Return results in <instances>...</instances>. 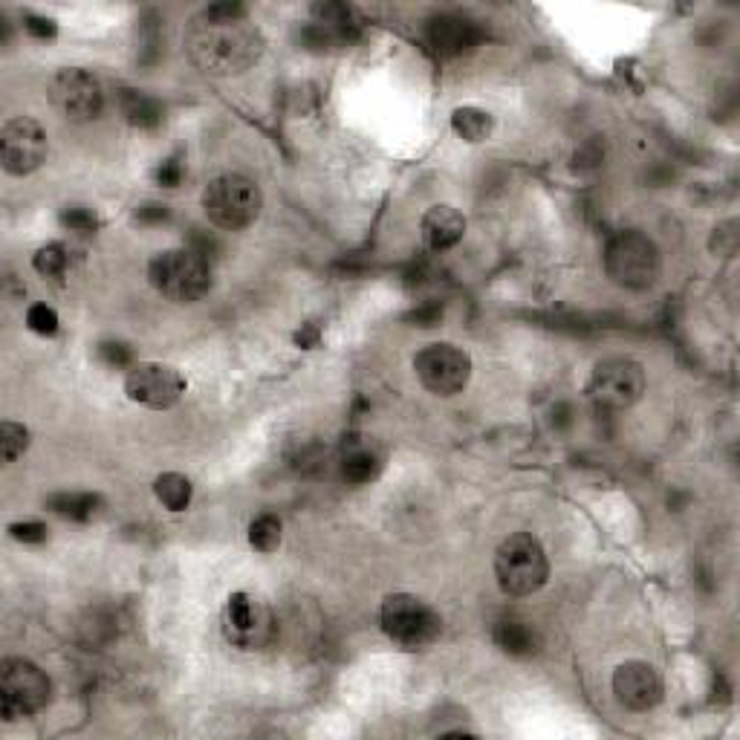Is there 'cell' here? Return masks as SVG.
I'll return each mask as SVG.
<instances>
[{
    "instance_id": "cell-2",
    "label": "cell",
    "mask_w": 740,
    "mask_h": 740,
    "mask_svg": "<svg viewBox=\"0 0 740 740\" xmlns=\"http://www.w3.org/2000/svg\"><path fill=\"white\" fill-rule=\"evenodd\" d=\"M660 250L648 234L625 229L604 243V273L616 287L648 290L660 278Z\"/></svg>"
},
{
    "instance_id": "cell-29",
    "label": "cell",
    "mask_w": 740,
    "mask_h": 740,
    "mask_svg": "<svg viewBox=\"0 0 740 740\" xmlns=\"http://www.w3.org/2000/svg\"><path fill=\"white\" fill-rule=\"evenodd\" d=\"M185 177V165L180 157H169V160H162L157 169H153V180L162 188H177Z\"/></svg>"
},
{
    "instance_id": "cell-13",
    "label": "cell",
    "mask_w": 740,
    "mask_h": 740,
    "mask_svg": "<svg viewBox=\"0 0 740 740\" xmlns=\"http://www.w3.org/2000/svg\"><path fill=\"white\" fill-rule=\"evenodd\" d=\"M49 102L65 119L70 122H90L96 119L105 105V93L88 70L67 67L56 79L49 81Z\"/></svg>"
},
{
    "instance_id": "cell-12",
    "label": "cell",
    "mask_w": 740,
    "mask_h": 740,
    "mask_svg": "<svg viewBox=\"0 0 740 740\" xmlns=\"http://www.w3.org/2000/svg\"><path fill=\"white\" fill-rule=\"evenodd\" d=\"M125 394L130 403L151 411H165L185 394V379L177 368L162 362H137L125 377Z\"/></svg>"
},
{
    "instance_id": "cell-3",
    "label": "cell",
    "mask_w": 740,
    "mask_h": 740,
    "mask_svg": "<svg viewBox=\"0 0 740 740\" xmlns=\"http://www.w3.org/2000/svg\"><path fill=\"white\" fill-rule=\"evenodd\" d=\"M495 576L507 596L523 599V596L539 593L550 576L547 553L541 547V541L530 532L509 535L495 553Z\"/></svg>"
},
{
    "instance_id": "cell-21",
    "label": "cell",
    "mask_w": 740,
    "mask_h": 740,
    "mask_svg": "<svg viewBox=\"0 0 740 740\" xmlns=\"http://www.w3.org/2000/svg\"><path fill=\"white\" fill-rule=\"evenodd\" d=\"M379 458L365 446H356V449L345 451V458H342V477L347 483H354V486H362V483L377 481L379 477Z\"/></svg>"
},
{
    "instance_id": "cell-7",
    "label": "cell",
    "mask_w": 740,
    "mask_h": 740,
    "mask_svg": "<svg viewBox=\"0 0 740 740\" xmlns=\"http://www.w3.org/2000/svg\"><path fill=\"white\" fill-rule=\"evenodd\" d=\"M53 685L35 662L9 657L0 662V715L3 720L35 715L49 703Z\"/></svg>"
},
{
    "instance_id": "cell-14",
    "label": "cell",
    "mask_w": 740,
    "mask_h": 740,
    "mask_svg": "<svg viewBox=\"0 0 740 740\" xmlns=\"http://www.w3.org/2000/svg\"><path fill=\"white\" fill-rule=\"evenodd\" d=\"M613 694L628 712H651L662 701V680L648 662H622L613 671Z\"/></svg>"
},
{
    "instance_id": "cell-4",
    "label": "cell",
    "mask_w": 740,
    "mask_h": 740,
    "mask_svg": "<svg viewBox=\"0 0 740 740\" xmlns=\"http://www.w3.org/2000/svg\"><path fill=\"white\" fill-rule=\"evenodd\" d=\"M261 206H264V194L258 183L243 174H220L203 192V209L211 223L226 232H241L255 223Z\"/></svg>"
},
{
    "instance_id": "cell-27",
    "label": "cell",
    "mask_w": 740,
    "mask_h": 740,
    "mask_svg": "<svg viewBox=\"0 0 740 740\" xmlns=\"http://www.w3.org/2000/svg\"><path fill=\"white\" fill-rule=\"evenodd\" d=\"M61 226L76 234H90L99 229V218L93 209H84V206H70V209L61 211Z\"/></svg>"
},
{
    "instance_id": "cell-31",
    "label": "cell",
    "mask_w": 740,
    "mask_h": 740,
    "mask_svg": "<svg viewBox=\"0 0 740 740\" xmlns=\"http://www.w3.org/2000/svg\"><path fill=\"white\" fill-rule=\"evenodd\" d=\"M9 535L15 541H24V544H41V541H47V527L41 521L12 523V527H9Z\"/></svg>"
},
{
    "instance_id": "cell-34",
    "label": "cell",
    "mask_w": 740,
    "mask_h": 740,
    "mask_svg": "<svg viewBox=\"0 0 740 740\" xmlns=\"http://www.w3.org/2000/svg\"><path fill=\"white\" fill-rule=\"evenodd\" d=\"M440 319H443V307H437V304L417 307L414 313H408V322H414L417 327H435Z\"/></svg>"
},
{
    "instance_id": "cell-9",
    "label": "cell",
    "mask_w": 740,
    "mask_h": 740,
    "mask_svg": "<svg viewBox=\"0 0 740 740\" xmlns=\"http://www.w3.org/2000/svg\"><path fill=\"white\" fill-rule=\"evenodd\" d=\"M223 636L241 651H261L273 643L275 620L269 604L258 596L238 590L223 604Z\"/></svg>"
},
{
    "instance_id": "cell-23",
    "label": "cell",
    "mask_w": 740,
    "mask_h": 740,
    "mask_svg": "<svg viewBox=\"0 0 740 740\" xmlns=\"http://www.w3.org/2000/svg\"><path fill=\"white\" fill-rule=\"evenodd\" d=\"M250 544L258 553H275L281 547V521L273 512H264L250 523Z\"/></svg>"
},
{
    "instance_id": "cell-32",
    "label": "cell",
    "mask_w": 740,
    "mask_h": 740,
    "mask_svg": "<svg viewBox=\"0 0 740 740\" xmlns=\"http://www.w3.org/2000/svg\"><path fill=\"white\" fill-rule=\"evenodd\" d=\"M24 30L30 35H33V38L47 41V38H56L58 24H56V21H53V18H47V15H35V12H26V15H24Z\"/></svg>"
},
{
    "instance_id": "cell-6",
    "label": "cell",
    "mask_w": 740,
    "mask_h": 740,
    "mask_svg": "<svg viewBox=\"0 0 740 740\" xmlns=\"http://www.w3.org/2000/svg\"><path fill=\"white\" fill-rule=\"evenodd\" d=\"M382 631L388 639H394L396 645H403L408 651L426 648L440 636V616L428 608L423 599L411 593H394L382 602V613H379Z\"/></svg>"
},
{
    "instance_id": "cell-17",
    "label": "cell",
    "mask_w": 740,
    "mask_h": 740,
    "mask_svg": "<svg viewBox=\"0 0 740 740\" xmlns=\"http://www.w3.org/2000/svg\"><path fill=\"white\" fill-rule=\"evenodd\" d=\"M492 639L498 645L500 651L509 654V657H535L541 651V634L532 628L527 620H518V616H504L492 625Z\"/></svg>"
},
{
    "instance_id": "cell-1",
    "label": "cell",
    "mask_w": 740,
    "mask_h": 740,
    "mask_svg": "<svg viewBox=\"0 0 740 740\" xmlns=\"http://www.w3.org/2000/svg\"><path fill=\"white\" fill-rule=\"evenodd\" d=\"M185 49L206 76L246 73L264 53V35L243 3H211L185 30Z\"/></svg>"
},
{
    "instance_id": "cell-11",
    "label": "cell",
    "mask_w": 740,
    "mask_h": 740,
    "mask_svg": "<svg viewBox=\"0 0 740 740\" xmlns=\"http://www.w3.org/2000/svg\"><path fill=\"white\" fill-rule=\"evenodd\" d=\"M47 160V130L30 116L12 119L0 130V162L12 177H26Z\"/></svg>"
},
{
    "instance_id": "cell-10",
    "label": "cell",
    "mask_w": 740,
    "mask_h": 740,
    "mask_svg": "<svg viewBox=\"0 0 740 740\" xmlns=\"http://www.w3.org/2000/svg\"><path fill=\"white\" fill-rule=\"evenodd\" d=\"M414 370L426 391L437 396H454L472 379V356L458 345H428L414 356Z\"/></svg>"
},
{
    "instance_id": "cell-19",
    "label": "cell",
    "mask_w": 740,
    "mask_h": 740,
    "mask_svg": "<svg viewBox=\"0 0 740 740\" xmlns=\"http://www.w3.org/2000/svg\"><path fill=\"white\" fill-rule=\"evenodd\" d=\"M47 507L56 516L70 518V521H90L102 507V498L93 492H61V495H53L47 500Z\"/></svg>"
},
{
    "instance_id": "cell-16",
    "label": "cell",
    "mask_w": 740,
    "mask_h": 740,
    "mask_svg": "<svg viewBox=\"0 0 740 740\" xmlns=\"http://www.w3.org/2000/svg\"><path fill=\"white\" fill-rule=\"evenodd\" d=\"M419 232H423V241H426L428 250L446 252L463 241V234H466V218H463L454 206H431V209L423 215Z\"/></svg>"
},
{
    "instance_id": "cell-22",
    "label": "cell",
    "mask_w": 740,
    "mask_h": 740,
    "mask_svg": "<svg viewBox=\"0 0 740 740\" xmlns=\"http://www.w3.org/2000/svg\"><path fill=\"white\" fill-rule=\"evenodd\" d=\"M451 128L466 142H483L492 134V116L481 107H458L451 113Z\"/></svg>"
},
{
    "instance_id": "cell-33",
    "label": "cell",
    "mask_w": 740,
    "mask_h": 740,
    "mask_svg": "<svg viewBox=\"0 0 740 740\" xmlns=\"http://www.w3.org/2000/svg\"><path fill=\"white\" fill-rule=\"evenodd\" d=\"M134 218H137L142 226H160V223H169L171 211H169V206H162V203H146V206H139Z\"/></svg>"
},
{
    "instance_id": "cell-18",
    "label": "cell",
    "mask_w": 740,
    "mask_h": 740,
    "mask_svg": "<svg viewBox=\"0 0 740 740\" xmlns=\"http://www.w3.org/2000/svg\"><path fill=\"white\" fill-rule=\"evenodd\" d=\"M116 105H119L122 116L134 128H157L162 122V105L153 96L134 88L116 90Z\"/></svg>"
},
{
    "instance_id": "cell-28",
    "label": "cell",
    "mask_w": 740,
    "mask_h": 740,
    "mask_svg": "<svg viewBox=\"0 0 740 740\" xmlns=\"http://www.w3.org/2000/svg\"><path fill=\"white\" fill-rule=\"evenodd\" d=\"M26 327L38 336H53L58 331V313L47 304H33L26 310Z\"/></svg>"
},
{
    "instance_id": "cell-20",
    "label": "cell",
    "mask_w": 740,
    "mask_h": 740,
    "mask_svg": "<svg viewBox=\"0 0 740 740\" xmlns=\"http://www.w3.org/2000/svg\"><path fill=\"white\" fill-rule=\"evenodd\" d=\"M153 495H157V500H160L165 509H171V512H183V509H188V504H192L194 486L192 481L185 475H180V472H165V475H160L157 483H153Z\"/></svg>"
},
{
    "instance_id": "cell-25",
    "label": "cell",
    "mask_w": 740,
    "mask_h": 740,
    "mask_svg": "<svg viewBox=\"0 0 740 740\" xmlns=\"http://www.w3.org/2000/svg\"><path fill=\"white\" fill-rule=\"evenodd\" d=\"M26 446H30V431L24 426H18V423H3L0 426V451H3L7 463H15L26 451Z\"/></svg>"
},
{
    "instance_id": "cell-30",
    "label": "cell",
    "mask_w": 740,
    "mask_h": 740,
    "mask_svg": "<svg viewBox=\"0 0 740 740\" xmlns=\"http://www.w3.org/2000/svg\"><path fill=\"white\" fill-rule=\"evenodd\" d=\"M188 250L197 252V255H200L206 264H211V261L220 255V243H218V238H215V234H206V232H200V229H194Z\"/></svg>"
},
{
    "instance_id": "cell-8",
    "label": "cell",
    "mask_w": 740,
    "mask_h": 740,
    "mask_svg": "<svg viewBox=\"0 0 740 740\" xmlns=\"http://www.w3.org/2000/svg\"><path fill=\"white\" fill-rule=\"evenodd\" d=\"M645 368L628 356H611L596 365L590 373L588 394L599 408L625 411L645 394Z\"/></svg>"
},
{
    "instance_id": "cell-5",
    "label": "cell",
    "mask_w": 740,
    "mask_h": 740,
    "mask_svg": "<svg viewBox=\"0 0 740 740\" xmlns=\"http://www.w3.org/2000/svg\"><path fill=\"white\" fill-rule=\"evenodd\" d=\"M148 278H151L153 290L162 292L171 301H177V304L200 301L211 290L209 264L188 246L160 252L148 266Z\"/></svg>"
},
{
    "instance_id": "cell-26",
    "label": "cell",
    "mask_w": 740,
    "mask_h": 740,
    "mask_svg": "<svg viewBox=\"0 0 740 740\" xmlns=\"http://www.w3.org/2000/svg\"><path fill=\"white\" fill-rule=\"evenodd\" d=\"M99 362H105L107 368H134V350L125 342H116V338H107V342H99L96 345Z\"/></svg>"
},
{
    "instance_id": "cell-15",
    "label": "cell",
    "mask_w": 740,
    "mask_h": 740,
    "mask_svg": "<svg viewBox=\"0 0 740 740\" xmlns=\"http://www.w3.org/2000/svg\"><path fill=\"white\" fill-rule=\"evenodd\" d=\"M426 41L428 47L435 49L437 56L443 58H458L466 56L483 41L481 24H475L472 18L463 15H435L426 24Z\"/></svg>"
},
{
    "instance_id": "cell-24",
    "label": "cell",
    "mask_w": 740,
    "mask_h": 740,
    "mask_svg": "<svg viewBox=\"0 0 740 740\" xmlns=\"http://www.w3.org/2000/svg\"><path fill=\"white\" fill-rule=\"evenodd\" d=\"M33 266L35 273L44 275V278H58V275L67 273L70 255H67V250L61 243H47V246H41L33 255Z\"/></svg>"
}]
</instances>
